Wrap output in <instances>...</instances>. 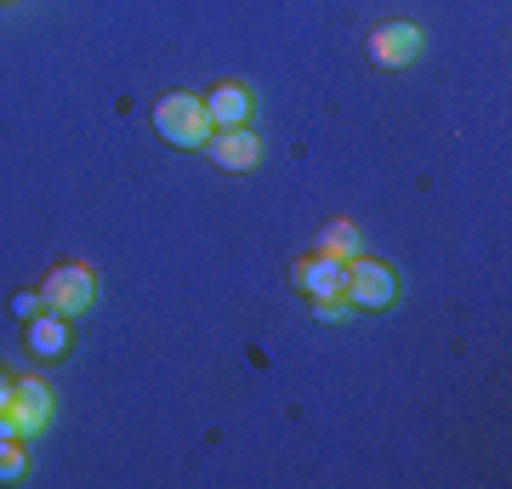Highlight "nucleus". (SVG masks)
I'll return each instance as SVG.
<instances>
[{
	"mask_svg": "<svg viewBox=\"0 0 512 489\" xmlns=\"http://www.w3.org/2000/svg\"><path fill=\"white\" fill-rule=\"evenodd\" d=\"M154 131H160L171 148H205V137H211L205 103L194 91H165L160 103H154Z\"/></svg>",
	"mask_w": 512,
	"mask_h": 489,
	"instance_id": "1",
	"label": "nucleus"
},
{
	"mask_svg": "<svg viewBox=\"0 0 512 489\" xmlns=\"http://www.w3.org/2000/svg\"><path fill=\"white\" fill-rule=\"evenodd\" d=\"M200 103H205V120H211V131L245 126V120H251V91L239 86V80H222V86H211Z\"/></svg>",
	"mask_w": 512,
	"mask_h": 489,
	"instance_id": "7",
	"label": "nucleus"
},
{
	"mask_svg": "<svg viewBox=\"0 0 512 489\" xmlns=\"http://www.w3.org/2000/svg\"><path fill=\"white\" fill-rule=\"evenodd\" d=\"M40 302L52 313H63V319H74V313H86L97 302V273L80 268V262H63V268L46 273V285H40Z\"/></svg>",
	"mask_w": 512,
	"mask_h": 489,
	"instance_id": "2",
	"label": "nucleus"
},
{
	"mask_svg": "<svg viewBox=\"0 0 512 489\" xmlns=\"http://www.w3.org/2000/svg\"><path fill=\"white\" fill-rule=\"evenodd\" d=\"M205 154H211L222 171H251L256 154H262V143H256L245 126H222V131H211V137H205Z\"/></svg>",
	"mask_w": 512,
	"mask_h": 489,
	"instance_id": "6",
	"label": "nucleus"
},
{
	"mask_svg": "<svg viewBox=\"0 0 512 489\" xmlns=\"http://www.w3.org/2000/svg\"><path fill=\"white\" fill-rule=\"evenodd\" d=\"M291 279H296V290L308 296V302H336L342 296V285H348V262L342 256H302L291 268Z\"/></svg>",
	"mask_w": 512,
	"mask_h": 489,
	"instance_id": "4",
	"label": "nucleus"
},
{
	"mask_svg": "<svg viewBox=\"0 0 512 489\" xmlns=\"http://www.w3.org/2000/svg\"><path fill=\"white\" fill-rule=\"evenodd\" d=\"M63 347H69V325H63V313L40 308L35 319H29V353H35V359H57Z\"/></svg>",
	"mask_w": 512,
	"mask_h": 489,
	"instance_id": "9",
	"label": "nucleus"
},
{
	"mask_svg": "<svg viewBox=\"0 0 512 489\" xmlns=\"http://www.w3.org/2000/svg\"><path fill=\"white\" fill-rule=\"evenodd\" d=\"M23 478V444L18 438H0V484Z\"/></svg>",
	"mask_w": 512,
	"mask_h": 489,
	"instance_id": "11",
	"label": "nucleus"
},
{
	"mask_svg": "<svg viewBox=\"0 0 512 489\" xmlns=\"http://www.w3.org/2000/svg\"><path fill=\"white\" fill-rule=\"evenodd\" d=\"M370 57H376L382 69H404V63H416V57H421V29H416V23H382V29L370 35Z\"/></svg>",
	"mask_w": 512,
	"mask_h": 489,
	"instance_id": "5",
	"label": "nucleus"
},
{
	"mask_svg": "<svg viewBox=\"0 0 512 489\" xmlns=\"http://www.w3.org/2000/svg\"><path fill=\"white\" fill-rule=\"evenodd\" d=\"M319 256H342V262L359 256V234H353L348 222H330L325 234H319Z\"/></svg>",
	"mask_w": 512,
	"mask_h": 489,
	"instance_id": "10",
	"label": "nucleus"
},
{
	"mask_svg": "<svg viewBox=\"0 0 512 489\" xmlns=\"http://www.w3.org/2000/svg\"><path fill=\"white\" fill-rule=\"evenodd\" d=\"M342 296H348V308H387V302L399 296V279H393L387 262L348 256V285H342Z\"/></svg>",
	"mask_w": 512,
	"mask_h": 489,
	"instance_id": "3",
	"label": "nucleus"
},
{
	"mask_svg": "<svg viewBox=\"0 0 512 489\" xmlns=\"http://www.w3.org/2000/svg\"><path fill=\"white\" fill-rule=\"evenodd\" d=\"M12 387H18V381H6V376H0V410L12 404Z\"/></svg>",
	"mask_w": 512,
	"mask_h": 489,
	"instance_id": "14",
	"label": "nucleus"
},
{
	"mask_svg": "<svg viewBox=\"0 0 512 489\" xmlns=\"http://www.w3.org/2000/svg\"><path fill=\"white\" fill-rule=\"evenodd\" d=\"M313 313L330 319V325H342V319H348V296H336V302H313Z\"/></svg>",
	"mask_w": 512,
	"mask_h": 489,
	"instance_id": "13",
	"label": "nucleus"
},
{
	"mask_svg": "<svg viewBox=\"0 0 512 489\" xmlns=\"http://www.w3.org/2000/svg\"><path fill=\"white\" fill-rule=\"evenodd\" d=\"M6 410H12V421H18V433L29 438V433H40V427H46V421H52V393H46V381H18V387H12V404H6Z\"/></svg>",
	"mask_w": 512,
	"mask_h": 489,
	"instance_id": "8",
	"label": "nucleus"
},
{
	"mask_svg": "<svg viewBox=\"0 0 512 489\" xmlns=\"http://www.w3.org/2000/svg\"><path fill=\"white\" fill-rule=\"evenodd\" d=\"M40 308H46V302H40V290H18V296H12V313H18L23 325H29Z\"/></svg>",
	"mask_w": 512,
	"mask_h": 489,
	"instance_id": "12",
	"label": "nucleus"
}]
</instances>
